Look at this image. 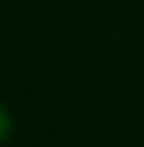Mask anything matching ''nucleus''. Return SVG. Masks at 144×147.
Masks as SVG:
<instances>
[{"label":"nucleus","instance_id":"obj_1","mask_svg":"<svg viewBox=\"0 0 144 147\" xmlns=\"http://www.w3.org/2000/svg\"><path fill=\"white\" fill-rule=\"evenodd\" d=\"M9 135H12V117H9V111H6V105L0 102V144Z\"/></svg>","mask_w":144,"mask_h":147}]
</instances>
